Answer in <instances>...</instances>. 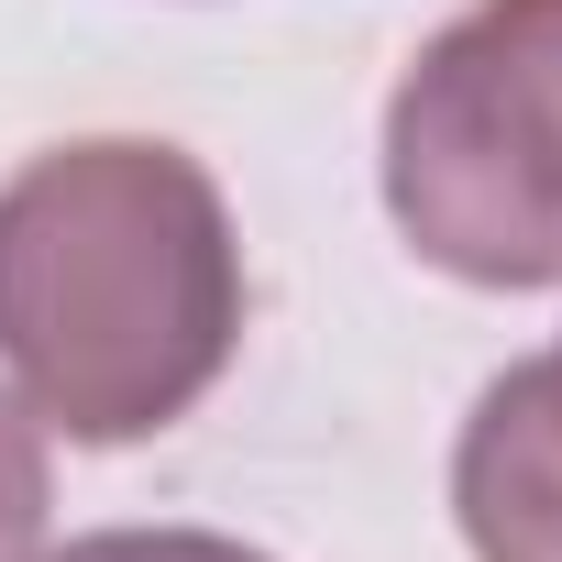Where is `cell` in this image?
Wrapping results in <instances>:
<instances>
[{"mask_svg": "<svg viewBox=\"0 0 562 562\" xmlns=\"http://www.w3.org/2000/svg\"><path fill=\"white\" fill-rule=\"evenodd\" d=\"M243 342V243L199 155L56 144L0 188V364L67 441L188 419Z\"/></svg>", "mask_w": 562, "mask_h": 562, "instance_id": "1", "label": "cell"}, {"mask_svg": "<svg viewBox=\"0 0 562 562\" xmlns=\"http://www.w3.org/2000/svg\"><path fill=\"white\" fill-rule=\"evenodd\" d=\"M386 210L463 288H562V0H474L386 100Z\"/></svg>", "mask_w": 562, "mask_h": 562, "instance_id": "2", "label": "cell"}, {"mask_svg": "<svg viewBox=\"0 0 562 562\" xmlns=\"http://www.w3.org/2000/svg\"><path fill=\"white\" fill-rule=\"evenodd\" d=\"M452 507L474 562H562V342L474 397L452 452Z\"/></svg>", "mask_w": 562, "mask_h": 562, "instance_id": "3", "label": "cell"}, {"mask_svg": "<svg viewBox=\"0 0 562 562\" xmlns=\"http://www.w3.org/2000/svg\"><path fill=\"white\" fill-rule=\"evenodd\" d=\"M45 540V441H34V408L0 397V562H34Z\"/></svg>", "mask_w": 562, "mask_h": 562, "instance_id": "4", "label": "cell"}, {"mask_svg": "<svg viewBox=\"0 0 562 562\" xmlns=\"http://www.w3.org/2000/svg\"><path fill=\"white\" fill-rule=\"evenodd\" d=\"M34 562H265V551L210 540V529H100V540H67V551H34Z\"/></svg>", "mask_w": 562, "mask_h": 562, "instance_id": "5", "label": "cell"}]
</instances>
